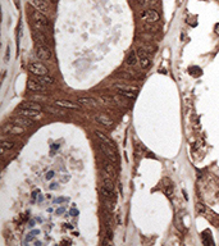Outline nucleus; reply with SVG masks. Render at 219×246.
Listing matches in <instances>:
<instances>
[{"label":"nucleus","mask_w":219,"mask_h":246,"mask_svg":"<svg viewBox=\"0 0 219 246\" xmlns=\"http://www.w3.org/2000/svg\"><path fill=\"white\" fill-rule=\"evenodd\" d=\"M27 9H28V14L33 21V25L36 27V30L45 32L46 30H49V19L46 17V14H44L42 12L37 10L36 8H30V5H27Z\"/></svg>","instance_id":"f257e3e1"},{"label":"nucleus","mask_w":219,"mask_h":246,"mask_svg":"<svg viewBox=\"0 0 219 246\" xmlns=\"http://www.w3.org/2000/svg\"><path fill=\"white\" fill-rule=\"evenodd\" d=\"M113 89L115 91H118V94H122V95H125L127 98H135L137 95V91L138 89L136 86H129L127 83H122V82H117L113 85Z\"/></svg>","instance_id":"f03ea898"},{"label":"nucleus","mask_w":219,"mask_h":246,"mask_svg":"<svg viewBox=\"0 0 219 246\" xmlns=\"http://www.w3.org/2000/svg\"><path fill=\"white\" fill-rule=\"evenodd\" d=\"M140 18L146 23H156L160 19V14L155 9H145L140 13Z\"/></svg>","instance_id":"7ed1b4c3"},{"label":"nucleus","mask_w":219,"mask_h":246,"mask_svg":"<svg viewBox=\"0 0 219 246\" xmlns=\"http://www.w3.org/2000/svg\"><path fill=\"white\" fill-rule=\"evenodd\" d=\"M99 148H100V150H101V151H103V154H104V156H105L106 159H109V160H112L113 163H117V160H118V158H117V154H115V151L113 150V148L108 146L106 144L101 142V141H100V144H99Z\"/></svg>","instance_id":"20e7f679"},{"label":"nucleus","mask_w":219,"mask_h":246,"mask_svg":"<svg viewBox=\"0 0 219 246\" xmlns=\"http://www.w3.org/2000/svg\"><path fill=\"white\" fill-rule=\"evenodd\" d=\"M36 55L41 60H52V52H50L49 46L37 45L36 46Z\"/></svg>","instance_id":"39448f33"},{"label":"nucleus","mask_w":219,"mask_h":246,"mask_svg":"<svg viewBox=\"0 0 219 246\" xmlns=\"http://www.w3.org/2000/svg\"><path fill=\"white\" fill-rule=\"evenodd\" d=\"M28 68H30L31 73H33L35 76H45V75H48V68L44 66L42 63H39V62L31 63Z\"/></svg>","instance_id":"423d86ee"},{"label":"nucleus","mask_w":219,"mask_h":246,"mask_svg":"<svg viewBox=\"0 0 219 246\" xmlns=\"http://www.w3.org/2000/svg\"><path fill=\"white\" fill-rule=\"evenodd\" d=\"M41 110H35V109H26V108H19L18 114L23 115V117L31 118V119H40L41 118Z\"/></svg>","instance_id":"0eeeda50"},{"label":"nucleus","mask_w":219,"mask_h":246,"mask_svg":"<svg viewBox=\"0 0 219 246\" xmlns=\"http://www.w3.org/2000/svg\"><path fill=\"white\" fill-rule=\"evenodd\" d=\"M22 132H23V127H19L14 123H8L3 127L4 135H22Z\"/></svg>","instance_id":"6e6552de"},{"label":"nucleus","mask_w":219,"mask_h":246,"mask_svg":"<svg viewBox=\"0 0 219 246\" xmlns=\"http://www.w3.org/2000/svg\"><path fill=\"white\" fill-rule=\"evenodd\" d=\"M12 122L14 125H17L19 127H23V128H30L33 126V122L31 118H27V117H23V115H19V117H14L12 119Z\"/></svg>","instance_id":"1a4fd4ad"},{"label":"nucleus","mask_w":219,"mask_h":246,"mask_svg":"<svg viewBox=\"0 0 219 246\" xmlns=\"http://www.w3.org/2000/svg\"><path fill=\"white\" fill-rule=\"evenodd\" d=\"M137 55H138V62H140V66L146 69L149 66H150V58H149V54L145 52L142 48H138V52H137Z\"/></svg>","instance_id":"9d476101"},{"label":"nucleus","mask_w":219,"mask_h":246,"mask_svg":"<svg viewBox=\"0 0 219 246\" xmlns=\"http://www.w3.org/2000/svg\"><path fill=\"white\" fill-rule=\"evenodd\" d=\"M27 87L30 89L31 91H35V92H39V91H46V86L41 83L40 81H37V79H32L30 78L27 81Z\"/></svg>","instance_id":"9b49d317"},{"label":"nucleus","mask_w":219,"mask_h":246,"mask_svg":"<svg viewBox=\"0 0 219 246\" xmlns=\"http://www.w3.org/2000/svg\"><path fill=\"white\" fill-rule=\"evenodd\" d=\"M94 119L96 121V123H99V125H103V126H105V127H112L113 126V121L108 117V115H105V114H103V113H98V114H95L94 115Z\"/></svg>","instance_id":"f8f14e48"},{"label":"nucleus","mask_w":219,"mask_h":246,"mask_svg":"<svg viewBox=\"0 0 219 246\" xmlns=\"http://www.w3.org/2000/svg\"><path fill=\"white\" fill-rule=\"evenodd\" d=\"M31 2H32L35 8L37 10H40V12H42L44 14L50 13V6H49L46 0H31Z\"/></svg>","instance_id":"ddd939ff"},{"label":"nucleus","mask_w":219,"mask_h":246,"mask_svg":"<svg viewBox=\"0 0 219 246\" xmlns=\"http://www.w3.org/2000/svg\"><path fill=\"white\" fill-rule=\"evenodd\" d=\"M113 162L112 160H106V159H104L103 160V169H104V173H106V175H109L112 178H114L115 177V175H117V171H115V168H114V165L112 164Z\"/></svg>","instance_id":"4468645a"},{"label":"nucleus","mask_w":219,"mask_h":246,"mask_svg":"<svg viewBox=\"0 0 219 246\" xmlns=\"http://www.w3.org/2000/svg\"><path fill=\"white\" fill-rule=\"evenodd\" d=\"M33 37H35V41L37 42V45H45V46H49L48 37H46L45 33H44L42 31L35 30V32H33Z\"/></svg>","instance_id":"2eb2a0df"},{"label":"nucleus","mask_w":219,"mask_h":246,"mask_svg":"<svg viewBox=\"0 0 219 246\" xmlns=\"http://www.w3.org/2000/svg\"><path fill=\"white\" fill-rule=\"evenodd\" d=\"M55 105L59 106V108H67V109H75V110L79 109V106L77 104L72 103V101H68V100H56Z\"/></svg>","instance_id":"dca6fc26"},{"label":"nucleus","mask_w":219,"mask_h":246,"mask_svg":"<svg viewBox=\"0 0 219 246\" xmlns=\"http://www.w3.org/2000/svg\"><path fill=\"white\" fill-rule=\"evenodd\" d=\"M95 135H96V137H98V139H99L101 142H104V144H106L108 146H110V148L114 149V142H113L110 139H109L106 135H104L103 132H100V131H96V132H95Z\"/></svg>","instance_id":"f3484780"},{"label":"nucleus","mask_w":219,"mask_h":246,"mask_svg":"<svg viewBox=\"0 0 219 246\" xmlns=\"http://www.w3.org/2000/svg\"><path fill=\"white\" fill-rule=\"evenodd\" d=\"M128 99H129V98H127V96H125V95H122V94L114 96V101H115V103H118L119 105H122V106H128V105H129V100H128Z\"/></svg>","instance_id":"a211bd4d"},{"label":"nucleus","mask_w":219,"mask_h":246,"mask_svg":"<svg viewBox=\"0 0 219 246\" xmlns=\"http://www.w3.org/2000/svg\"><path fill=\"white\" fill-rule=\"evenodd\" d=\"M78 103L81 105H87V106H96V100L94 98H79Z\"/></svg>","instance_id":"6ab92c4d"},{"label":"nucleus","mask_w":219,"mask_h":246,"mask_svg":"<svg viewBox=\"0 0 219 246\" xmlns=\"http://www.w3.org/2000/svg\"><path fill=\"white\" fill-rule=\"evenodd\" d=\"M126 63H127V66H131V67L136 66L137 64V54L135 52H131L126 58Z\"/></svg>","instance_id":"aec40b11"},{"label":"nucleus","mask_w":219,"mask_h":246,"mask_svg":"<svg viewBox=\"0 0 219 246\" xmlns=\"http://www.w3.org/2000/svg\"><path fill=\"white\" fill-rule=\"evenodd\" d=\"M37 81H40V82L44 83V85H53L55 79H54L53 77H50V76L45 75V76H37Z\"/></svg>","instance_id":"412c9836"},{"label":"nucleus","mask_w":219,"mask_h":246,"mask_svg":"<svg viewBox=\"0 0 219 246\" xmlns=\"http://www.w3.org/2000/svg\"><path fill=\"white\" fill-rule=\"evenodd\" d=\"M13 148H14V142H13V141H3L0 150H2V153L4 154L5 151H8V150H10V149H13Z\"/></svg>","instance_id":"4be33fe9"},{"label":"nucleus","mask_w":219,"mask_h":246,"mask_svg":"<svg viewBox=\"0 0 219 246\" xmlns=\"http://www.w3.org/2000/svg\"><path fill=\"white\" fill-rule=\"evenodd\" d=\"M100 191H101V194H103V196L105 198V199H114V192L112 191V190H109V189H106L105 186H103L100 189Z\"/></svg>","instance_id":"5701e85b"},{"label":"nucleus","mask_w":219,"mask_h":246,"mask_svg":"<svg viewBox=\"0 0 219 246\" xmlns=\"http://www.w3.org/2000/svg\"><path fill=\"white\" fill-rule=\"evenodd\" d=\"M21 108H26V109H35V110H41V106L35 104V103H25Z\"/></svg>","instance_id":"b1692460"},{"label":"nucleus","mask_w":219,"mask_h":246,"mask_svg":"<svg viewBox=\"0 0 219 246\" xmlns=\"http://www.w3.org/2000/svg\"><path fill=\"white\" fill-rule=\"evenodd\" d=\"M183 223H182V219H181V214H177L176 215V227L179 229V231H183Z\"/></svg>","instance_id":"393cba45"},{"label":"nucleus","mask_w":219,"mask_h":246,"mask_svg":"<svg viewBox=\"0 0 219 246\" xmlns=\"http://www.w3.org/2000/svg\"><path fill=\"white\" fill-rule=\"evenodd\" d=\"M56 106V105H55ZM55 106H48V110L49 112H53L54 114H65L63 110H60V109H56Z\"/></svg>","instance_id":"a878e982"},{"label":"nucleus","mask_w":219,"mask_h":246,"mask_svg":"<svg viewBox=\"0 0 219 246\" xmlns=\"http://www.w3.org/2000/svg\"><path fill=\"white\" fill-rule=\"evenodd\" d=\"M152 2H155V0H138V4H142V5H148V4H151Z\"/></svg>","instance_id":"bb28decb"},{"label":"nucleus","mask_w":219,"mask_h":246,"mask_svg":"<svg viewBox=\"0 0 219 246\" xmlns=\"http://www.w3.org/2000/svg\"><path fill=\"white\" fill-rule=\"evenodd\" d=\"M9 54H10V48H6V53H5V63L9 62Z\"/></svg>","instance_id":"cd10ccee"}]
</instances>
